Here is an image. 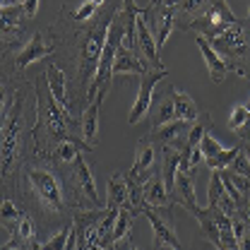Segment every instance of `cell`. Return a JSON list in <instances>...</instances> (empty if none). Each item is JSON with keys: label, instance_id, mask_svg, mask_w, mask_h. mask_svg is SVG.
I'll list each match as a JSON object with an SVG mask.
<instances>
[{"label": "cell", "instance_id": "1", "mask_svg": "<svg viewBox=\"0 0 250 250\" xmlns=\"http://www.w3.org/2000/svg\"><path fill=\"white\" fill-rule=\"evenodd\" d=\"M123 0H108L104 2L96 15L87 22H72L67 17V5H62L61 20L67 22V27L72 29V46H75V104H87V96L94 77H96V67L101 61V51H104V41L108 27L116 17V12L121 10Z\"/></svg>", "mask_w": 250, "mask_h": 250}, {"label": "cell", "instance_id": "24", "mask_svg": "<svg viewBox=\"0 0 250 250\" xmlns=\"http://www.w3.org/2000/svg\"><path fill=\"white\" fill-rule=\"evenodd\" d=\"M156 164V145H152L147 137L137 140V149H135V161L132 168L127 171L130 176H147Z\"/></svg>", "mask_w": 250, "mask_h": 250}, {"label": "cell", "instance_id": "28", "mask_svg": "<svg viewBox=\"0 0 250 250\" xmlns=\"http://www.w3.org/2000/svg\"><path fill=\"white\" fill-rule=\"evenodd\" d=\"M106 207H116V209H130V200H127V183H125V173H116L108 181V197H106Z\"/></svg>", "mask_w": 250, "mask_h": 250}, {"label": "cell", "instance_id": "17", "mask_svg": "<svg viewBox=\"0 0 250 250\" xmlns=\"http://www.w3.org/2000/svg\"><path fill=\"white\" fill-rule=\"evenodd\" d=\"M219 176H221V183H224V188H226V192L231 195V200H233L236 209H238V212H248V205H250V178L238 176V173H233V171H229V168L219 171Z\"/></svg>", "mask_w": 250, "mask_h": 250}, {"label": "cell", "instance_id": "38", "mask_svg": "<svg viewBox=\"0 0 250 250\" xmlns=\"http://www.w3.org/2000/svg\"><path fill=\"white\" fill-rule=\"evenodd\" d=\"M229 171H233V173H238V176L250 178V164H248V159L243 156V152H238V156L229 164Z\"/></svg>", "mask_w": 250, "mask_h": 250}, {"label": "cell", "instance_id": "19", "mask_svg": "<svg viewBox=\"0 0 250 250\" xmlns=\"http://www.w3.org/2000/svg\"><path fill=\"white\" fill-rule=\"evenodd\" d=\"M106 94H108V89L101 87V89L89 99V104L84 106V111H82V123H80L82 125V140H84L87 145H92V147H94V142H96V132H99V111H101V104H104Z\"/></svg>", "mask_w": 250, "mask_h": 250}, {"label": "cell", "instance_id": "37", "mask_svg": "<svg viewBox=\"0 0 250 250\" xmlns=\"http://www.w3.org/2000/svg\"><path fill=\"white\" fill-rule=\"evenodd\" d=\"M221 149H224V147L219 145V142L214 140V137H212V135H209V132H207V135L202 137V142H200V152H202V159H212V156L219 154Z\"/></svg>", "mask_w": 250, "mask_h": 250}, {"label": "cell", "instance_id": "49", "mask_svg": "<svg viewBox=\"0 0 250 250\" xmlns=\"http://www.w3.org/2000/svg\"><path fill=\"white\" fill-rule=\"evenodd\" d=\"M12 2H15V5H20V2H22V0H12Z\"/></svg>", "mask_w": 250, "mask_h": 250}, {"label": "cell", "instance_id": "9", "mask_svg": "<svg viewBox=\"0 0 250 250\" xmlns=\"http://www.w3.org/2000/svg\"><path fill=\"white\" fill-rule=\"evenodd\" d=\"M168 75L166 67H154L149 65L147 72L140 77V92L135 99V106L130 108V116H127V125H137L147 113H149V106H152V96H154V87L159 80H164Z\"/></svg>", "mask_w": 250, "mask_h": 250}, {"label": "cell", "instance_id": "47", "mask_svg": "<svg viewBox=\"0 0 250 250\" xmlns=\"http://www.w3.org/2000/svg\"><path fill=\"white\" fill-rule=\"evenodd\" d=\"M243 106H246V111L250 113V99H248V104H243Z\"/></svg>", "mask_w": 250, "mask_h": 250}, {"label": "cell", "instance_id": "23", "mask_svg": "<svg viewBox=\"0 0 250 250\" xmlns=\"http://www.w3.org/2000/svg\"><path fill=\"white\" fill-rule=\"evenodd\" d=\"M195 43H197V48L202 51V56H205V61H207V70H209V77H212V82H224L226 80V75L231 72L229 70V65L221 61V56H219L217 51L212 48V43L205 39V36H200L197 34V39H195Z\"/></svg>", "mask_w": 250, "mask_h": 250}, {"label": "cell", "instance_id": "5", "mask_svg": "<svg viewBox=\"0 0 250 250\" xmlns=\"http://www.w3.org/2000/svg\"><path fill=\"white\" fill-rule=\"evenodd\" d=\"M56 173H58V178H61V183H62L65 202H67V207L72 212H80V209H101L104 207L84 154H77L70 164L58 166Z\"/></svg>", "mask_w": 250, "mask_h": 250}, {"label": "cell", "instance_id": "18", "mask_svg": "<svg viewBox=\"0 0 250 250\" xmlns=\"http://www.w3.org/2000/svg\"><path fill=\"white\" fill-rule=\"evenodd\" d=\"M173 5V27L190 29L197 17L205 15V10L212 5V0H168Z\"/></svg>", "mask_w": 250, "mask_h": 250}, {"label": "cell", "instance_id": "44", "mask_svg": "<svg viewBox=\"0 0 250 250\" xmlns=\"http://www.w3.org/2000/svg\"><path fill=\"white\" fill-rule=\"evenodd\" d=\"M7 5H15L12 0H0V7H7Z\"/></svg>", "mask_w": 250, "mask_h": 250}, {"label": "cell", "instance_id": "11", "mask_svg": "<svg viewBox=\"0 0 250 250\" xmlns=\"http://www.w3.org/2000/svg\"><path fill=\"white\" fill-rule=\"evenodd\" d=\"M27 22H31V20H29V15L24 12L22 5L0 7V46L15 43L20 39L22 29L27 27Z\"/></svg>", "mask_w": 250, "mask_h": 250}, {"label": "cell", "instance_id": "25", "mask_svg": "<svg viewBox=\"0 0 250 250\" xmlns=\"http://www.w3.org/2000/svg\"><path fill=\"white\" fill-rule=\"evenodd\" d=\"M207 202L209 205H214L219 207L224 214H233V212H238L236 209V205H233V200H231V195L226 192V188L221 183V176H219V171H212V178H209V195H207Z\"/></svg>", "mask_w": 250, "mask_h": 250}, {"label": "cell", "instance_id": "4", "mask_svg": "<svg viewBox=\"0 0 250 250\" xmlns=\"http://www.w3.org/2000/svg\"><path fill=\"white\" fill-rule=\"evenodd\" d=\"M17 192L31 202V212L27 214H39L41 219H48V224H53V219L70 217L75 214L62 195V183L56 173L53 166H39V164H24L22 173H20V186ZM27 202V205H29Z\"/></svg>", "mask_w": 250, "mask_h": 250}, {"label": "cell", "instance_id": "26", "mask_svg": "<svg viewBox=\"0 0 250 250\" xmlns=\"http://www.w3.org/2000/svg\"><path fill=\"white\" fill-rule=\"evenodd\" d=\"M46 80H48V87H51V94H53V99L61 104L62 108H67L70 111V96H67V89H65V72H62V67L58 62H51L48 65V70H46Z\"/></svg>", "mask_w": 250, "mask_h": 250}, {"label": "cell", "instance_id": "2", "mask_svg": "<svg viewBox=\"0 0 250 250\" xmlns=\"http://www.w3.org/2000/svg\"><path fill=\"white\" fill-rule=\"evenodd\" d=\"M34 94H36V121L31 125L29 135L34 140V156L39 161H48L51 152L61 142H67V140L70 142H84L82 140V125L67 113V108H62L53 99L46 72H41L34 80Z\"/></svg>", "mask_w": 250, "mask_h": 250}, {"label": "cell", "instance_id": "13", "mask_svg": "<svg viewBox=\"0 0 250 250\" xmlns=\"http://www.w3.org/2000/svg\"><path fill=\"white\" fill-rule=\"evenodd\" d=\"M142 197H145V207H152V209H173V200H171L168 192H166V186H164L159 164L152 166L149 176L145 178Z\"/></svg>", "mask_w": 250, "mask_h": 250}, {"label": "cell", "instance_id": "30", "mask_svg": "<svg viewBox=\"0 0 250 250\" xmlns=\"http://www.w3.org/2000/svg\"><path fill=\"white\" fill-rule=\"evenodd\" d=\"M22 214H24V212L17 207V202H15L12 197H2V200H0V226H2L5 231H10V236H15Z\"/></svg>", "mask_w": 250, "mask_h": 250}, {"label": "cell", "instance_id": "53", "mask_svg": "<svg viewBox=\"0 0 250 250\" xmlns=\"http://www.w3.org/2000/svg\"><path fill=\"white\" fill-rule=\"evenodd\" d=\"M113 250H116V248H113Z\"/></svg>", "mask_w": 250, "mask_h": 250}, {"label": "cell", "instance_id": "36", "mask_svg": "<svg viewBox=\"0 0 250 250\" xmlns=\"http://www.w3.org/2000/svg\"><path fill=\"white\" fill-rule=\"evenodd\" d=\"M70 233H72V221H70L67 226H62L56 236H51V238H48L46 243H41V246H43V250H62L65 243H67V238H70Z\"/></svg>", "mask_w": 250, "mask_h": 250}, {"label": "cell", "instance_id": "41", "mask_svg": "<svg viewBox=\"0 0 250 250\" xmlns=\"http://www.w3.org/2000/svg\"><path fill=\"white\" fill-rule=\"evenodd\" d=\"M248 132H250V113H248V118H246V123H243L241 127H238V130H236V135H238V137L243 140V137H246Z\"/></svg>", "mask_w": 250, "mask_h": 250}, {"label": "cell", "instance_id": "16", "mask_svg": "<svg viewBox=\"0 0 250 250\" xmlns=\"http://www.w3.org/2000/svg\"><path fill=\"white\" fill-rule=\"evenodd\" d=\"M135 53L140 58L149 61L154 67H164V62L159 58V46H156L154 36H152V31H149V27H147V22H145L142 15L135 22Z\"/></svg>", "mask_w": 250, "mask_h": 250}, {"label": "cell", "instance_id": "21", "mask_svg": "<svg viewBox=\"0 0 250 250\" xmlns=\"http://www.w3.org/2000/svg\"><path fill=\"white\" fill-rule=\"evenodd\" d=\"M142 214L149 219V224H152V229H154V246H164V243H166V246H171V248H183L181 241H178V236H176L173 221L164 219L156 209H152V207H145Z\"/></svg>", "mask_w": 250, "mask_h": 250}, {"label": "cell", "instance_id": "52", "mask_svg": "<svg viewBox=\"0 0 250 250\" xmlns=\"http://www.w3.org/2000/svg\"><path fill=\"white\" fill-rule=\"evenodd\" d=\"M248 27H250V24H248Z\"/></svg>", "mask_w": 250, "mask_h": 250}, {"label": "cell", "instance_id": "3", "mask_svg": "<svg viewBox=\"0 0 250 250\" xmlns=\"http://www.w3.org/2000/svg\"><path fill=\"white\" fill-rule=\"evenodd\" d=\"M24 94L15 92L12 106L0 123V200L17 192L24 166Z\"/></svg>", "mask_w": 250, "mask_h": 250}, {"label": "cell", "instance_id": "50", "mask_svg": "<svg viewBox=\"0 0 250 250\" xmlns=\"http://www.w3.org/2000/svg\"><path fill=\"white\" fill-rule=\"evenodd\" d=\"M248 24H250V7H248Z\"/></svg>", "mask_w": 250, "mask_h": 250}, {"label": "cell", "instance_id": "6", "mask_svg": "<svg viewBox=\"0 0 250 250\" xmlns=\"http://www.w3.org/2000/svg\"><path fill=\"white\" fill-rule=\"evenodd\" d=\"M212 48L221 56V61L229 65L231 72L238 77L250 75V36H248V22H236L233 27L224 31L221 36L209 41Z\"/></svg>", "mask_w": 250, "mask_h": 250}, {"label": "cell", "instance_id": "12", "mask_svg": "<svg viewBox=\"0 0 250 250\" xmlns=\"http://www.w3.org/2000/svg\"><path fill=\"white\" fill-rule=\"evenodd\" d=\"M190 127H192L190 121H171V123H166V125L152 127L149 135H147V140L152 145H159V147H183L188 142Z\"/></svg>", "mask_w": 250, "mask_h": 250}, {"label": "cell", "instance_id": "14", "mask_svg": "<svg viewBox=\"0 0 250 250\" xmlns=\"http://www.w3.org/2000/svg\"><path fill=\"white\" fill-rule=\"evenodd\" d=\"M51 53H56V41L46 43L43 31H36V34L31 36V41H27V43L17 51V56H15V70H24L27 65L41 61V58H48Z\"/></svg>", "mask_w": 250, "mask_h": 250}, {"label": "cell", "instance_id": "43", "mask_svg": "<svg viewBox=\"0 0 250 250\" xmlns=\"http://www.w3.org/2000/svg\"><path fill=\"white\" fill-rule=\"evenodd\" d=\"M154 250H183V248H171V246L164 243V246H154Z\"/></svg>", "mask_w": 250, "mask_h": 250}, {"label": "cell", "instance_id": "22", "mask_svg": "<svg viewBox=\"0 0 250 250\" xmlns=\"http://www.w3.org/2000/svg\"><path fill=\"white\" fill-rule=\"evenodd\" d=\"M149 65H152L149 61L140 58V56L132 53L130 48L121 46V48L116 51V61H113V67H111V75H137V77H142Z\"/></svg>", "mask_w": 250, "mask_h": 250}, {"label": "cell", "instance_id": "34", "mask_svg": "<svg viewBox=\"0 0 250 250\" xmlns=\"http://www.w3.org/2000/svg\"><path fill=\"white\" fill-rule=\"evenodd\" d=\"M15 238H20L22 243H29L36 238V221L31 214H22L20 224H17V231H15Z\"/></svg>", "mask_w": 250, "mask_h": 250}, {"label": "cell", "instance_id": "15", "mask_svg": "<svg viewBox=\"0 0 250 250\" xmlns=\"http://www.w3.org/2000/svg\"><path fill=\"white\" fill-rule=\"evenodd\" d=\"M192 178H195V173L178 168L173 188H171V192H168V197L173 200V205H181L190 214L200 207V205H197V195H195V186H192Z\"/></svg>", "mask_w": 250, "mask_h": 250}, {"label": "cell", "instance_id": "20", "mask_svg": "<svg viewBox=\"0 0 250 250\" xmlns=\"http://www.w3.org/2000/svg\"><path fill=\"white\" fill-rule=\"evenodd\" d=\"M176 121V108H173V87H166L161 92L152 96V106H149V123L152 127L166 125Z\"/></svg>", "mask_w": 250, "mask_h": 250}, {"label": "cell", "instance_id": "42", "mask_svg": "<svg viewBox=\"0 0 250 250\" xmlns=\"http://www.w3.org/2000/svg\"><path fill=\"white\" fill-rule=\"evenodd\" d=\"M241 152H243V156L248 159V164H250V142H243V145H241Z\"/></svg>", "mask_w": 250, "mask_h": 250}, {"label": "cell", "instance_id": "7", "mask_svg": "<svg viewBox=\"0 0 250 250\" xmlns=\"http://www.w3.org/2000/svg\"><path fill=\"white\" fill-rule=\"evenodd\" d=\"M192 217L197 219L202 236L217 250H238L236 236H233V226H231V217L224 214L219 207H214V205H207L205 209L197 207L192 212Z\"/></svg>", "mask_w": 250, "mask_h": 250}, {"label": "cell", "instance_id": "40", "mask_svg": "<svg viewBox=\"0 0 250 250\" xmlns=\"http://www.w3.org/2000/svg\"><path fill=\"white\" fill-rule=\"evenodd\" d=\"M20 5H22V7H24V12L29 15V20H34V17H36V10H39V0H22Z\"/></svg>", "mask_w": 250, "mask_h": 250}, {"label": "cell", "instance_id": "51", "mask_svg": "<svg viewBox=\"0 0 250 250\" xmlns=\"http://www.w3.org/2000/svg\"><path fill=\"white\" fill-rule=\"evenodd\" d=\"M248 214H250V205H248Z\"/></svg>", "mask_w": 250, "mask_h": 250}, {"label": "cell", "instance_id": "35", "mask_svg": "<svg viewBox=\"0 0 250 250\" xmlns=\"http://www.w3.org/2000/svg\"><path fill=\"white\" fill-rule=\"evenodd\" d=\"M10 84H7V77L0 72V123L5 121V113H7V108L12 106V99H15V92L12 89H7Z\"/></svg>", "mask_w": 250, "mask_h": 250}, {"label": "cell", "instance_id": "8", "mask_svg": "<svg viewBox=\"0 0 250 250\" xmlns=\"http://www.w3.org/2000/svg\"><path fill=\"white\" fill-rule=\"evenodd\" d=\"M236 22H241V20L231 12V7H229L226 0H212V5L205 10V15L197 17L190 29H195L200 36H205L207 41H212V39L221 36L229 27H233Z\"/></svg>", "mask_w": 250, "mask_h": 250}, {"label": "cell", "instance_id": "33", "mask_svg": "<svg viewBox=\"0 0 250 250\" xmlns=\"http://www.w3.org/2000/svg\"><path fill=\"white\" fill-rule=\"evenodd\" d=\"M241 152V145L238 147H231V149H221L219 154H214L212 159H205V166H209L212 171H224V168H229V164L238 156Z\"/></svg>", "mask_w": 250, "mask_h": 250}, {"label": "cell", "instance_id": "10", "mask_svg": "<svg viewBox=\"0 0 250 250\" xmlns=\"http://www.w3.org/2000/svg\"><path fill=\"white\" fill-rule=\"evenodd\" d=\"M142 17H145L147 27H149L152 36H154L156 46L161 48L168 41L171 29H173V5L168 0H164V2H149V7L142 12Z\"/></svg>", "mask_w": 250, "mask_h": 250}, {"label": "cell", "instance_id": "31", "mask_svg": "<svg viewBox=\"0 0 250 250\" xmlns=\"http://www.w3.org/2000/svg\"><path fill=\"white\" fill-rule=\"evenodd\" d=\"M135 212L132 209H118V217H116V224H113V233H111V241H113V248L123 241H130V231H132V224H135Z\"/></svg>", "mask_w": 250, "mask_h": 250}, {"label": "cell", "instance_id": "39", "mask_svg": "<svg viewBox=\"0 0 250 250\" xmlns=\"http://www.w3.org/2000/svg\"><path fill=\"white\" fill-rule=\"evenodd\" d=\"M246 118H248V111H246V106H233V111H231V118H229V127L236 132L241 125L246 123Z\"/></svg>", "mask_w": 250, "mask_h": 250}, {"label": "cell", "instance_id": "46", "mask_svg": "<svg viewBox=\"0 0 250 250\" xmlns=\"http://www.w3.org/2000/svg\"><path fill=\"white\" fill-rule=\"evenodd\" d=\"M127 246H130V250H140L137 246H135V243H127Z\"/></svg>", "mask_w": 250, "mask_h": 250}, {"label": "cell", "instance_id": "32", "mask_svg": "<svg viewBox=\"0 0 250 250\" xmlns=\"http://www.w3.org/2000/svg\"><path fill=\"white\" fill-rule=\"evenodd\" d=\"M231 226H233L238 250H250V214L248 212H233L231 214Z\"/></svg>", "mask_w": 250, "mask_h": 250}, {"label": "cell", "instance_id": "45", "mask_svg": "<svg viewBox=\"0 0 250 250\" xmlns=\"http://www.w3.org/2000/svg\"><path fill=\"white\" fill-rule=\"evenodd\" d=\"M94 5H96V7H101V5H104V2H106V0H92Z\"/></svg>", "mask_w": 250, "mask_h": 250}, {"label": "cell", "instance_id": "48", "mask_svg": "<svg viewBox=\"0 0 250 250\" xmlns=\"http://www.w3.org/2000/svg\"><path fill=\"white\" fill-rule=\"evenodd\" d=\"M243 142H250V132H248V135H246V137H243Z\"/></svg>", "mask_w": 250, "mask_h": 250}, {"label": "cell", "instance_id": "29", "mask_svg": "<svg viewBox=\"0 0 250 250\" xmlns=\"http://www.w3.org/2000/svg\"><path fill=\"white\" fill-rule=\"evenodd\" d=\"M173 108H176V121H190V123L197 121V116L202 113L197 108V104L186 92H181L176 87H173Z\"/></svg>", "mask_w": 250, "mask_h": 250}, {"label": "cell", "instance_id": "27", "mask_svg": "<svg viewBox=\"0 0 250 250\" xmlns=\"http://www.w3.org/2000/svg\"><path fill=\"white\" fill-rule=\"evenodd\" d=\"M92 152L94 147H89L87 142H61L53 152H51V156H48V164L53 166V168H58V166H65V164H70L72 159L77 154H82V152Z\"/></svg>", "mask_w": 250, "mask_h": 250}]
</instances>
